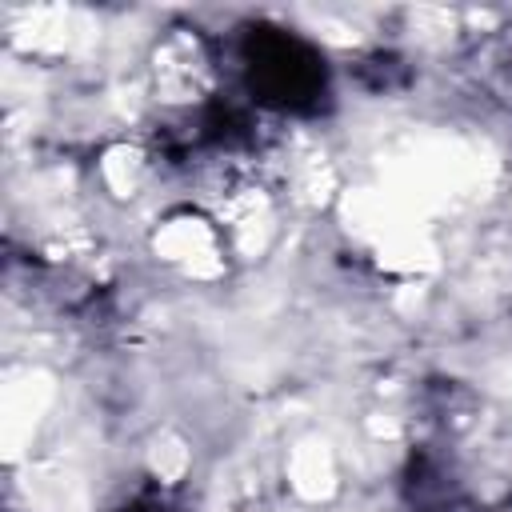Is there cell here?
<instances>
[{
	"mask_svg": "<svg viewBox=\"0 0 512 512\" xmlns=\"http://www.w3.org/2000/svg\"><path fill=\"white\" fill-rule=\"evenodd\" d=\"M152 252L188 280H212L224 276L232 240L224 224L204 208H176L168 212L152 232Z\"/></svg>",
	"mask_w": 512,
	"mask_h": 512,
	"instance_id": "6da1fadb",
	"label": "cell"
}]
</instances>
